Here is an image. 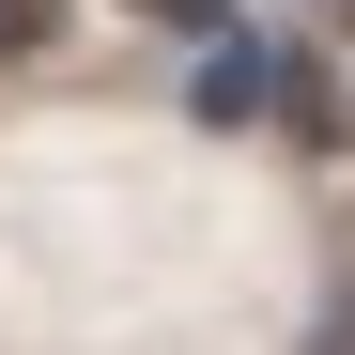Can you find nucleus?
<instances>
[{
	"label": "nucleus",
	"instance_id": "nucleus-2",
	"mask_svg": "<svg viewBox=\"0 0 355 355\" xmlns=\"http://www.w3.org/2000/svg\"><path fill=\"white\" fill-rule=\"evenodd\" d=\"M155 16H201V0H155Z\"/></svg>",
	"mask_w": 355,
	"mask_h": 355
},
{
	"label": "nucleus",
	"instance_id": "nucleus-1",
	"mask_svg": "<svg viewBox=\"0 0 355 355\" xmlns=\"http://www.w3.org/2000/svg\"><path fill=\"white\" fill-rule=\"evenodd\" d=\"M62 31V0H0V62H16V46H46Z\"/></svg>",
	"mask_w": 355,
	"mask_h": 355
}]
</instances>
